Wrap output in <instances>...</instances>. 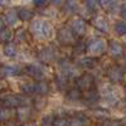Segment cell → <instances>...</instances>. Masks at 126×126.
<instances>
[{
    "label": "cell",
    "instance_id": "obj_24",
    "mask_svg": "<svg viewBox=\"0 0 126 126\" xmlns=\"http://www.w3.org/2000/svg\"><path fill=\"white\" fill-rule=\"evenodd\" d=\"M3 52H4V54H5L6 57L14 58V57H16V54H18V48H16V46H15L14 43H9V44H6V46L4 47Z\"/></svg>",
    "mask_w": 126,
    "mask_h": 126
},
{
    "label": "cell",
    "instance_id": "obj_10",
    "mask_svg": "<svg viewBox=\"0 0 126 126\" xmlns=\"http://www.w3.org/2000/svg\"><path fill=\"white\" fill-rule=\"evenodd\" d=\"M93 82H94V78L91 73H83L76 81L77 90H79L81 92H88L92 90Z\"/></svg>",
    "mask_w": 126,
    "mask_h": 126
},
{
    "label": "cell",
    "instance_id": "obj_44",
    "mask_svg": "<svg viewBox=\"0 0 126 126\" xmlns=\"http://www.w3.org/2000/svg\"><path fill=\"white\" fill-rule=\"evenodd\" d=\"M0 126H1V125H0Z\"/></svg>",
    "mask_w": 126,
    "mask_h": 126
},
{
    "label": "cell",
    "instance_id": "obj_14",
    "mask_svg": "<svg viewBox=\"0 0 126 126\" xmlns=\"http://www.w3.org/2000/svg\"><path fill=\"white\" fill-rule=\"evenodd\" d=\"M92 24L100 32H103V33H109L110 32V23L103 16H94L92 19Z\"/></svg>",
    "mask_w": 126,
    "mask_h": 126
},
{
    "label": "cell",
    "instance_id": "obj_25",
    "mask_svg": "<svg viewBox=\"0 0 126 126\" xmlns=\"http://www.w3.org/2000/svg\"><path fill=\"white\" fill-rule=\"evenodd\" d=\"M35 92L40 96H46V94L49 93V85L46 81H42V82H37V86H35Z\"/></svg>",
    "mask_w": 126,
    "mask_h": 126
},
{
    "label": "cell",
    "instance_id": "obj_16",
    "mask_svg": "<svg viewBox=\"0 0 126 126\" xmlns=\"http://www.w3.org/2000/svg\"><path fill=\"white\" fill-rule=\"evenodd\" d=\"M100 5L105 9L107 10L109 13H119L121 10V4L117 3V1H100Z\"/></svg>",
    "mask_w": 126,
    "mask_h": 126
},
{
    "label": "cell",
    "instance_id": "obj_2",
    "mask_svg": "<svg viewBox=\"0 0 126 126\" xmlns=\"http://www.w3.org/2000/svg\"><path fill=\"white\" fill-rule=\"evenodd\" d=\"M100 93V97L101 100L107 105V106H115V105H117L120 102V96L119 93L116 92L113 86L109 85V83H105L102 85L101 90L98 91Z\"/></svg>",
    "mask_w": 126,
    "mask_h": 126
},
{
    "label": "cell",
    "instance_id": "obj_42",
    "mask_svg": "<svg viewBox=\"0 0 126 126\" xmlns=\"http://www.w3.org/2000/svg\"><path fill=\"white\" fill-rule=\"evenodd\" d=\"M24 126H37V125L35 124H25Z\"/></svg>",
    "mask_w": 126,
    "mask_h": 126
},
{
    "label": "cell",
    "instance_id": "obj_21",
    "mask_svg": "<svg viewBox=\"0 0 126 126\" xmlns=\"http://www.w3.org/2000/svg\"><path fill=\"white\" fill-rule=\"evenodd\" d=\"M13 39V32L10 28L4 27L1 30H0V43H6L9 44V42Z\"/></svg>",
    "mask_w": 126,
    "mask_h": 126
},
{
    "label": "cell",
    "instance_id": "obj_39",
    "mask_svg": "<svg viewBox=\"0 0 126 126\" xmlns=\"http://www.w3.org/2000/svg\"><path fill=\"white\" fill-rule=\"evenodd\" d=\"M33 4H34L35 6H38V8H39V6H46V5H49V1H34Z\"/></svg>",
    "mask_w": 126,
    "mask_h": 126
},
{
    "label": "cell",
    "instance_id": "obj_3",
    "mask_svg": "<svg viewBox=\"0 0 126 126\" xmlns=\"http://www.w3.org/2000/svg\"><path fill=\"white\" fill-rule=\"evenodd\" d=\"M107 50V42L102 39V38H96V39H92L90 43H87V48L86 52L88 57L93 58V57H97L103 54Z\"/></svg>",
    "mask_w": 126,
    "mask_h": 126
},
{
    "label": "cell",
    "instance_id": "obj_33",
    "mask_svg": "<svg viewBox=\"0 0 126 126\" xmlns=\"http://www.w3.org/2000/svg\"><path fill=\"white\" fill-rule=\"evenodd\" d=\"M35 86H37V83H34V82H25L22 85V91L24 93L30 94V93L35 92Z\"/></svg>",
    "mask_w": 126,
    "mask_h": 126
},
{
    "label": "cell",
    "instance_id": "obj_7",
    "mask_svg": "<svg viewBox=\"0 0 126 126\" xmlns=\"http://www.w3.org/2000/svg\"><path fill=\"white\" fill-rule=\"evenodd\" d=\"M58 57V52L54 47L48 46V47H43L37 54V58L39 62L42 63H52L54 62Z\"/></svg>",
    "mask_w": 126,
    "mask_h": 126
},
{
    "label": "cell",
    "instance_id": "obj_4",
    "mask_svg": "<svg viewBox=\"0 0 126 126\" xmlns=\"http://www.w3.org/2000/svg\"><path fill=\"white\" fill-rule=\"evenodd\" d=\"M59 68H61V73L68 79H73V78H78L79 77L78 76L79 75L78 67L76 64H73L72 62H69L68 59L59 61Z\"/></svg>",
    "mask_w": 126,
    "mask_h": 126
},
{
    "label": "cell",
    "instance_id": "obj_26",
    "mask_svg": "<svg viewBox=\"0 0 126 126\" xmlns=\"http://www.w3.org/2000/svg\"><path fill=\"white\" fill-rule=\"evenodd\" d=\"M54 115L52 113V112H48L46 115H43L40 119V126H53L54 125Z\"/></svg>",
    "mask_w": 126,
    "mask_h": 126
},
{
    "label": "cell",
    "instance_id": "obj_27",
    "mask_svg": "<svg viewBox=\"0 0 126 126\" xmlns=\"http://www.w3.org/2000/svg\"><path fill=\"white\" fill-rule=\"evenodd\" d=\"M113 30H115V33L120 37L126 35V22H124V20L116 22L115 23V27H113Z\"/></svg>",
    "mask_w": 126,
    "mask_h": 126
},
{
    "label": "cell",
    "instance_id": "obj_41",
    "mask_svg": "<svg viewBox=\"0 0 126 126\" xmlns=\"http://www.w3.org/2000/svg\"><path fill=\"white\" fill-rule=\"evenodd\" d=\"M4 87H5V83H4V82H3L1 79H0V91H1V90H3Z\"/></svg>",
    "mask_w": 126,
    "mask_h": 126
},
{
    "label": "cell",
    "instance_id": "obj_37",
    "mask_svg": "<svg viewBox=\"0 0 126 126\" xmlns=\"http://www.w3.org/2000/svg\"><path fill=\"white\" fill-rule=\"evenodd\" d=\"M44 13L48 15V18H53V16H56V14H57V8H50L49 10H46Z\"/></svg>",
    "mask_w": 126,
    "mask_h": 126
},
{
    "label": "cell",
    "instance_id": "obj_28",
    "mask_svg": "<svg viewBox=\"0 0 126 126\" xmlns=\"http://www.w3.org/2000/svg\"><path fill=\"white\" fill-rule=\"evenodd\" d=\"M56 82H57V86H58V88H59L61 91H66V88L68 87V82H69V79L66 78V77L59 72V75L57 76Z\"/></svg>",
    "mask_w": 126,
    "mask_h": 126
},
{
    "label": "cell",
    "instance_id": "obj_32",
    "mask_svg": "<svg viewBox=\"0 0 126 126\" xmlns=\"http://www.w3.org/2000/svg\"><path fill=\"white\" fill-rule=\"evenodd\" d=\"M12 109H6V107H1L0 109V122H5L12 119Z\"/></svg>",
    "mask_w": 126,
    "mask_h": 126
},
{
    "label": "cell",
    "instance_id": "obj_9",
    "mask_svg": "<svg viewBox=\"0 0 126 126\" xmlns=\"http://www.w3.org/2000/svg\"><path fill=\"white\" fill-rule=\"evenodd\" d=\"M3 106L6 109H19L22 106H27V101L19 94H6L3 98Z\"/></svg>",
    "mask_w": 126,
    "mask_h": 126
},
{
    "label": "cell",
    "instance_id": "obj_35",
    "mask_svg": "<svg viewBox=\"0 0 126 126\" xmlns=\"http://www.w3.org/2000/svg\"><path fill=\"white\" fill-rule=\"evenodd\" d=\"M27 38H28V34H27L25 28H20L16 32V40L18 42H24V40H27Z\"/></svg>",
    "mask_w": 126,
    "mask_h": 126
},
{
    "label": "cell",
    "instance_id": "obj_5",
    "mask_svg": "<svg viewBox=\"0 0 126 126\" xmlns=\"http://www.w3.org/2000/svg\"><path fill=\"white\" fill-rule=\"evenodd\" d=\"M57 39L61 44L63 46H71V44H76L77 43V39L75 33L71 30V28L68 25L66 27H62L58 29V33H57Z\"/></svg>",
    "mask_w": 126,
    "mask_h": 126
},
{
    "label": "cell",
    "instance_id": "obj_22",
    "mask_svg": "<svg viewBox=\"0 0 126 126\" xmlns=\"http://www.w3.org/2000/svg\"><path fill=\"white\" fill-rule=\"evenodd\" d=\"M63 10L67 14H76L79 12V3L78 1H67V3H64Z\"/></svg>",
    "mask_w": 126,
    "mask_h": 126
},
{
    "label": "cell",
    "instance_id": "obj_23",
    "mask_svg": "<svg viewBox=\"0 0 126 126\" xmlns=\"http://www.w3.org/2000/svg\"><path fill=\"white\" fill-rule=\"evenodd\" d=\"M82 97H83L82 92H81L79 90H77V88H72V90H69V91L67 92V94H66V98H67L68 101H71V102L79 101Z\"/></svg>",
    "mask_w": 126,
    "mask_h": 126
},
{
    "label": "cell",
    "instance_id": "obj_29",
    "mask_svg": "<svg viewBox=\"0 0 126 126\" xmlns=\"http://www.w3.org/2000/svg\"><path fill=\"white\" fill-rule=\"evenodd\" d=\"M93 116L98 119L100 121L105 122V121H109V117H110V113L106 111V110H103V109H100V110H94L93 111Z\"/></svg>",
    "mask_w": 126,
    "mask_h": 126
},
{
    "label": "cell",
    "instance_id": "obj_45",
    "mask_svg": "<svg viewBox=\"0 0 126 126\" xmlns=\"http://www.w3.org/2000/svg\"><path fill=\"white\" fill-rule=\"evenodd\" d=\"M125 40H126V39H125Z\"/></svg>",
    "mask_w": 126,
    "mask_h": 126
},
{
    "label": "cell",
    "instance_id": "obj_19",
    "mask_svg": "<svg viewBox=\"0 0 126 126\" xmlns=\"http://www.w3.org/2000/svg\"><path fill=\"white\" fill-rule=\"evenodd\" d=\"M85 68V69H92L93 67H96V61L91 57H85V58H79L77 61V67Z\"/></svg>",
    "mask_w": 126,
    "mask_h": 126
},
{
    "label": "cell",
    "instance_id": "obj_40",
    "mask_svg": "<svg viewBox=\"0 0 126 126\" xmlns=\"http://www.w3.org/2000/svg\"><path fill=\"white\" fill-rule=\"evenodd\" d=\"M4 25H5V19H4V16L0 15V30L4 28Z\"/></svg>",
    "mask_w": 126,
    "mask_h": 126
},
{
    "label": "cell",
    "instance_id": "obj_6",
    "mask_svg": "<svg viewBox=\"0 0 126 126\" xmlns=\"http://www.w3.org/2000/svg\"><path fill=\"white\" fill-rule=\"evenodd\" d=\"M25 73L29 77L34 78L39 82L44 81L47 78V72H46L44 67L38 64V63H30V64H28L25 67Z\"/></svg>",
    "mask_w": 126,
    "mask_h": 126
},
{
    "label": "cell",
    "instance_id": "obj_36",
    "mask_svg": "<svg viewBox=\"0 0 126 126\" xmlns=\"http://www.w3.org/2000/svg\"><path fill=\"white\" fill-rule=\"evenodd\" d=\"M53 126H69V122L64 117H58V119H56Z\"/></svg>",
    "mask_w": 126,
    "mask_h": 126
},
{
    "label": "cell",
    "instance_id": "obj_12",
    "mask_svg": "<svg viewBox=\"0 0 126 126\" xmlns=\"http://www.w3.org/2000/svg\"><path fill=\"white\" fill-rule=\"evenodd\" d=\"M23 72L22 67L18 64H8V66H3L0 68V76L6 78V77H14L16 75H20Z\"/></svg>",
    "mask_w": 126,
    "mask_h": 126
},
{
    "label": "cell",
    "instance_id": "obj_38",
    "mask_svg": "<svg viewBox=\"0 0 126 126\" xmlns=\"http://www.w3.org/2000/svg\"><path fill=\"white\" fill-rule=\"evenodd\" d=\"M120 14L124 19H126V3L121 5V10H120Z\"/></svg>",
    "mask_w": 126,
    "mask_h": 126
},
{
    "label": "cell",
    "instance_id": "obj_17",
    "mask_svg": "<svg viewBox=\"0 0 126 126\" xmlns=\"http://www.w3.org/2000/svg\"><path fill=\"white\" fill-rule=\"evenodd\" d=\"M4 19H5V23H8L9 25H15L19 20V16H18V10L15 9H9L5 12V15H4Z\"/></svg>",
    "mask_w": 126,
    "mask_h": 126
},
{
    "label": "cell",
    "instance_id": "obj_30",
    "mask_svg": "<svg viewBox=\"0 0 126 126\" xmlns=\"http://www.w3.org/2000/svg\"><path fill=\"white\" fill-rule=\"evenodd\" d=\"M85 100L87 101V102H97L98 101V98H100V93H98V91H96V90H91V91H88V92H86L85 93Z\"/></svg>",
    "mask_w": 126,
    "mask_h": 126
},
{
    "label": "cell",
    "instance_id": "obj_11",
    "mask_svg": "<svg viewBox=\"0 0 126 126\" xmlns=\"http://www.w3.org/2000/svg\"><path fill=\"white\" fill-rule=\"evenodd\" d=\"M125 77V72L120 66H112L107 71V78L112 83H119L124 79Z\"/></svg>",
    "mask_w": 126,
    "mask_h": 126
},
{
    "label": "cell",
    "instance_id": "obj_15",
    "mask_svg": "<svg viewBox=\"0 0 126 126\" xmlns=\"http://www.w3.org/2000/svg\"><path fill=\"white\" fill-rule=\"evenodd\" d=\"M69 122V126H90V119L86 116V115H76V116H73L72 119L68 120Z\"/></svg>",
    "mask_w": 126,
    "mask_h": 126
},
{
    "label": "cell",
    "instance_id": "obj_8",
    "mask_svg": "<svg viewBox=\"0 0 126 126\" xmlns=\"http://www.w3.org/2000/svg\"><path fill=\"white\" fill-rule=\"evenodd\" d=\"M68 27L71 28V30L75 33L76 37H82L87 33L88 25L86 23V20H83L82 18H73L69 20Z\"/></svg>",
    "mask_w": 126,
    "mask_h": 126
},
{
    "label": "cell",
    "instance_id": "obj_43",
    "mask_svg": "<svg viewBox=\"0 0 126 126\" xmlns=\"http://www.w3.org/2000/svg\"><path fill=\"white\" fill-rule=\"evenodd\" d=\"M121 124H122V125H124V126H126V120H125V121H124V122H121Z\"/></svg>",
    "mask_w": 126,
    "mask_h": 126
},
{
    "label": "cell",
    "instance_id": "obj_20",
    "mask_svg": "<svg viewBox=\"0 0 126 126\" xmlns=\"http://www.w3.org/2000/svg\"><path fill=\"white\" fill-rule=\"evenodd\" d=\"M30 116V107L29 106H22L16 110V119L20 122H25Z\"/></svg>",
    "mask_w": 126,
    "mask_h": 126
},
{
    "label": "cell",
    "instance_id": "obj_31",
    "mask_svg": "<svg viewBox=\"0 0 126 126\" xmlns=\"http://www.w3.org/2000/svg\"><path fill=\"white\" fill-rule=\"evenodd\" d=\"M86 48H87V44L85 43V42H82V40L77 42L75 48H73V56H76V57L81 56L82 53H85V52H86Z\"/></svg>",
    "mask_w": 126,
    "mask_h": 126
},
{
    "label": "cell",
    "instance_id": "obj_1",
    "mask_svg": "<svg viewBox=\"0 0 126 126\" xmlns=\"http://www.w3.org/2000/svg\"><path fill=\"white\" fill-rule=\"evenodd\" d=\"M29 32L35 40H48L53 34V24L48 19H33L29 23Z\"/></svg>",
    "mask_w": 126,
    "mask_h": 126
},
{
    "label": "cell",
    "instance_id": "obj_34",
    "mask_svg": "<svg viewBox=\"0 0 126 126\" xmlns=\"http://www.w3.org/2000/svg\"><path fill=\"white\" fill-rule=\"evenodd\" d=\"M83 5H85L87 9H90L91 12H94V10H97L101 5H100V1H93V0H90V1H85L83 3Z\"/></svg>",
    "mask_w": 126,
    "mask_h": 126
},
{
    "label": "cell",
    "instance_id": "obj_18",
    "mask_svg": "<svg viewBox=\"0 0 126 126\" xmlns=\"http://www.w3.org/2000/svg\"><path fill=\"white\" fill-rule=\"evenodd\" d=\"M18 16L23 22H28V20L32 22L34 19V12L32 9H28V8H20L18 10Z\"/></svg>",
    "mask_w": 126,
    "mask_h": 126
},
{
    "label": "cell",
    "instance_id": "obj_13",
    "mask_svg": "<svg viewBox=\"0 0 126 126\" xmlns=\"http://www.w3.org/2000/svg\"><path fill=\"white\" fill-rule=\"evenodd\" d=\"M107 52L110 57L112 58H119L124 54V47L120 42L117 40H111L110 43L107 44Z\"/></svg>",
    "mask_w": 126,
    "mask_h": 126
}]
</instances>
